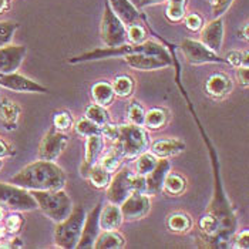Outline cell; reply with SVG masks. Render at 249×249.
<instances>
[{
    "mask_svg": "<svg viewBox=\"0 0 249 249\" xmlns=\"http://www.w3.org/2000/svg\"><path fill=\"white\" fill-rule=\"evenodd\" d=\"M134 53H147V54H154L158 57H162L164 60L173 61V57L170 56L168 50L153 40H145L141 44H133V43H125L117 47H104V49H96L87 53H83L80 56L69 58L70 64H78V63H86V61H96V60H103V58L111 57H124L127 54H134Z\"/></svg>",
    "mask_w": 249,
    "mask_h": 249,
    "instance_id": "7a4b0ae2",
    "label": "cell"
},
{
    "mask_svg": "<svg viewBox=\"0 0 249 249\" xmlns=\"http://www.w3.org/2000/svg\"><path fill=\"white\" fill-rule=\"evenodd\" d=\"M108 4L124 24L130 26L133 23H140V13L130 0H108Z\"/></svg>",
    "mask_w": 249,
    "mask_h": 249,
    "instance_id": "603a6c76",
    "label": "cell"
},
{
    "mask_svg": "<svg viewBox=\"0 0 249 249\" xmlns=\"http://www.w3.org/2000/svg\"><path fill=\"white\" fill-rule=\"evenodd\" d=\"M171 171V164L168 158H158L157 165L154 167L153 171L147 174L145 178V194L147 195H158L162 192L164 181L167 174Z\"/></svg>",
    "mask_w": 249,
    "mask_h": 249,
    "instance_id": "2e32d148",
    "label": "cell"
},
{
    "mask_svg": "<svg viewBox=\"0 0 249 249\" xmlns=\"http://www.w3.org/2000/svg\"><path fill=\"white\" fill-rule=\"evenodd\" d=\"M124 61L140 71H155V70H162L170 66H173V61L164 60L162 57L147 54V53H134V54H127L124 56Z\"/></svg>",
    "mask_w": 249,
    "mask_h": 249,
    "instance_id": "9a60e30c",
    "label": "cell"
},
{
    "mask_svg": "<svg viewBox=\"0 0 249 249\" xmlns=\"http://www.w3.org/2000/svg\"><path fill=\"white\" fill-rule=\"evenodd\" d=\"M3 221H4V231L7 233H12V235H16L18 232H20L21 228H23V224H24L23 216L20 213H18V211L4 216Z\"/></svg>",
    "mask_w": 249,
    "mask_h": 249,
    "instance_id": "e575fe53",
    "label": "cell"
},
{
    "mask_svg": "<svg viewBox=\"0 0 249 249\" xmlns=\"http://www.w3.org/2000/svg\"><path fill=\"white\" fill-rule=\"evenodd\" d=\"M4 235H6V231H4V228H0V241L4 238Z\"/></svg>",
    "mask_w": 249,
    "mask_h": 249,
    "instance_id": "f907efd6",
    "label": "cell"
},
{
    "mask_svg": "<svg viewBox=\"0 0 249 249\" xmlns=\"http://www.w3.org/2000/svg\"><path fill=\"white\" fill-rule=\"evenodd\" d=\"M73 115L70 114L69 111H60L56 113L53 117V127L58 130V131H67L73 127Z\"/></svg>",
    "mask_w": 249,
    "mask_h": 249,
    "instance_id": "ab89813d",
    "label": "cell"
},
{
    "mask_svg": "<svg viewBox=\"0 0 249 249\" xmlns=\"http://www.w3.org/2000/svg\"><path fill=\"white\" fill-rule=\"evenodd\" d=\"M91 97L94 100V103L103 107H110L113 104L115 98L114 89L113 84L103 80V81H97L96 84L91 87Z\"/></svg>",
    "mask_w": 249,
    "mask_h": 249,
    "instance_id": "cb8c5ba5",
    "label": "cell"
},
{
    "mask_svg": "<svg viewBox=\"0 0 249 249\" xmlns=\"http://www.w3.org/2000/svg\"><path fill=\"white\" fill-rule=\"evenodd\" d=\"M101 40L104 41L106 47H117L125 44L127 38V27L114 13L108 1L104 4V13L101 20Z\"/></svg>",
    "mask_w": 249,
    "mask_h": 249,
    "instance_id": "ba28073f",
    "label": "cell"
},
{
    "mask_svg": "<svg viewBox=\"0 0 249 249\" xmlns=\"http://www.w3.org/2000/svg\"><path fill=\"white\" fill-rule=\"evenodd\" d=\"M0 87L16 93H37V94L49 93L47 87L38 84L37 81L29 77L21 76L18 71L9 74H0Z\"/></svg>",
    "mask_w": 249,
    "mask_h": 249,
    "instance_id": "7c38bea8",
    "label": "cell"
},
{
    "mask_svg": "<svg viewBox=\"0 0 249 249\" xmlns=\"http://www.w3.org/2000/svg\"><path fill=\"white\" fill-rule=\"evenodd\" d=\"M135 160H137L135 161V174L142 175V177H145L150 171H153L154 167L158 162V158L153 153H148V151L140 154Z\"/></svg>",
    "mask_w": 249,
    "mask_h": 249,
    "instance_id": "1f68e13d",
    "label": "cell"
},
{
    "mask_svg": "<svg viewBox=\"0 0 249 249\" xmlns=\"http://www.w3.org/2000/svg\"><path fill=\"white\" fill-rule=\"evenodd\" d=\"M130 1H131L133 4H138V1H140V0H130Z\"/></svg>",
    "mask_w": 249,
    "mask_h": 249,
    "instance_id": "816d5d0a",
    "label": "cell"
},
{
    "mask_svg": "<svg viewBox=\"0 0 249 249\" xmlns=\"http://www.w3.org/2000/svg\"><path fill=\"white\" fill-rule=\"evenodd\" d=\"M103 150H104V138L101 137V134L87 137L84 161H83L81 168H80V174H81L83 177H86L87 171H89L94 164L98 162L100 155L103 153Z\"/></svg>",
    "mask_w": 249,
    "mask_h": 249,
    "instance_id": "d6986e66",
    "label": "cell"
},
{
    "mask_svg": "<svg viewBox=\"0 0 249 249\" xmlns=\"http://www.w3.org/2000/svg\"><path fill=\"white\" fill-rule=\"evenodd\" d=\"M123 222H124V219H123V213H121V210H120V205L110 202L108 205L101 208L100 216H98L100 230L117 231L121 227Z\"/></svg>",
    "mask_w": 249,
    "mask_h": 249,
    "instance_id": "44dd1931",
    "label": "cell"
},
{
    "mask_svg": "<svg viewBox=\"0 0 249 249\" xmlns=\"http://www.w3.org/2000/svg\"><path fill=\"white\" fill-rule=\"evenodd\" d=\"M86 118H89L90 121H93L98 127H104L106 124L110 123V114L107 111L106 107L98 106V104H90L86 108Z\"/></svg>",
    "mask_w": 249,
    "mask_h": 249,
    "instance_id": "4dcf8cb0",
    "label": "cell"
},
{
    "mask_svg": "<svg viewBox=\"0 0 249 249\" xmlns=\"http://www.w3.org/2000/svg\"><path fill=\"white\" fill-rule=\"evenodd\" d=\"M233 3V0H211L212 4V15L213 18H221L228 9L231 7V4Z\"/></svg>",
    "mask_w": 249,
    "mask_h": 249,
    "instance_id": "b9f144b4",
    "label": "cell"
},
{
    "mask_svg": "<svg viewBox=\"0 0 249 249\" xmlns=\"http://www.w3.org/2000/svg\"><path fill=\"white\" fill-rule=\"evenodd\" d=\"M185 26H187V29L191 30V32H198V30L202 29L204 20H202V18H201L198 13H191V15H188V16L185 18Z\"/></svg>",
    "mask_w": 249,
    "mask_h": 249,
    "instance_id": "7bdbcfd3",
    "label": "cell"
},
{
    "mask_svg": "<svg viewBox=\"0 0 249 249\" xmlns=\"http://www.w3.org/2000/svg\"><path fill=\"white\" fill-rule=\"evenodd\" d=\"M170 120V113L168 110L162 108V107H155L148 111H145V118H144V128L145 130H151L157 131L164 128L168 124Z\"/></svg>",
    "mask_w": 249,
    "mask_h": 249,
    "instance_id": "d4e9b609",
    "label": "cell"
},
{
    "mask_svg": "<svg viewBox=\"0 0 249 249\" xmlns=\"http://www.w3.org/2000/svg\"><path fill=\"white\" fill-rule=\"evenodd\" d=\"M233 248L238 249H248L249 248V231H242L236 235L235 241H233Z\"/></svg>",
    "mask_w": 249,
    "mask_h": 249,
    "instance_id": "ee69618b",
    "label": "cell"
},
{
    "mask_svg": "<svg viewBox=\"0 0 249 249\" xmlns=\"http://www.w3.org/2000/svg\"><path fill=\"white\" fill-rule=\"evenodd\" d=\"M86 210L83 207H73L70 215L58 222L54 231V241L58 248L74 249L77 248L78 239L81 236L83 225L86 221Z\"/></svg>",
    "mask_w": 249,
    "mask_h": 249,
    "instance_id": "8992f818",
    "label": "cell"
},
{
    "mask_svg": "<svg viewBox=\"0 0 249 249\" xmlns=\"http://www.w3.org/2000/svg\"><path fill=\"white\" fill-rule=\"evenodd\" d=\"M187 190V179L177 173H170L167 174L165 177V181H164V187H162V191L171 196H178L181 194H184Z\"/></svg>",
    "mask_w": 249,
    "mask_h": 249,
    "instance_id": "f1b7e54d",
    "label": "cell"
},
{
    "mask_svg": "<svg viewBox=\"0 0 249 249\" xmlns=\"http://www.w3.org/2000/svg\"><path fill=\"white\" fill-rule=\"evenodd\" d=\"M167 227L173 233H188L194 227V221L188 213L178 211L168 215Z\"/></svg>",
    "mask_w": 249,
    "mask_h": 249,
    "instance_id": "4316f807",
    "label": "cell"
},
{
    "mask_svg": "<svg viewBox=\"0 0 249 249\" xmlns=\"http://www.w3.org/2000/svg\"><path fill=\"white\" fill-rule=\"evenodd\" d=\"M33 195L37 208L41 210L44 215H47L56 224L66 219L73 210L71 198L66 194L64 190L56 191H30Z\"/></svg>",
    "mask_w": 249,
    "mask_h": 249,
    "instance_id": "277c9868",
    "label": "cell"
},
{
    "mask_svg": "<svg viewBox=\"0 0 249 249\" xmlns=\"http://www.w3.org/2000/svg\"><path fill=\"white\" fill-rule=\"evenodd\" d=\"M74 130H76L77 134L80 137H84V138H87L90 135L101 134V127H98L97 124H94L93 121H90L86 117L77 121L76 125H74Z\"/></svg>",
    "mask_w": 249,
    "mask_h": 249,
    "instance_id": "836d02e7",
    "label": "cell"
},
{
    "mask_svg": "<svg viewBox=\"0 0 249 249\" xmlns=\"http://www.w3.org/2000/svg\"><path fill=\"white\" fill-rule=\"evenodd\" d=\"M101 202H98L96 207L93 208V211L89 215H86V221L83 225L81 231V236L78 239L77 248L78 249H91L94 247L97 236L100 235V224H98V216L101 211Z\"/></svg>",
    "mask_w": 249,
    "mask_h": 249,
    "instance_id": "5bb4252c",
    "label": "cell"
},
{
    "mask_svg": "<svg viewBox=\"0 0 249 249\" xmlns=\"http://www.w3.org/2000/svg\"><path fill=\"white\" fill-rule=\"evenodd\" d=\"M113 89H114L115 97H121V98H127L134 93L135 81L130 74H120L114 78Z\"/></svg>",
    "mask_w": 249,
    "mask_h": 249,
    "instance_id": "f546056e",
    "label": "cell"
},
{
    "mask_svg": "<svg viewBox=\"0 0 249 249\" xmlns=\"http://www.w3.org/2000/svg\"><path fill=\"white\" fill-rule=\"evenodd\" d=\"M19 29L18 23L13 21H0V47L9 44L15 36V32Z\"/></svg>",
    "mask_w": 249,
    "mask_h": 249,
    "instance_id": "74e56055",
    "label": "cell"
},
{
    "mask_svg": "<svg viewBox=\"0 0 249 249\" xmlns=\"http://www.w3.org/2000/svg\"><path fill=\"white\" fill-rule=\"evenodd\" d=\"M127 115H128V120H130V123H131V124L144 127L145 110H144V107L141 106V103H138L137 100H134V101L128 106Z\"/></svg>",
    "mask_w": 249,
    "mask_h": 249,
    "instance_id": "d590c367",
    "label": "cell"
},
{
    "mask_svg": "<svg viewBox=\"0 0 249 249\" xmlns=\"http://www.w3.org/2000/svg\"><path fill=\"white\" fill-rule=\"evenodd\" d=\"M67 144H69V137L63 131H58L54 127H52L40 141L37 158L44 161H56L63 154Z\"/></svg>",
    "mask_w": 249,
    "mask_h": 249,
    "instance_id": "30bf717a",
    "label": "cell"
},
{
    "mask_svg": "<svg viewBox=\"0 0 249 249\" xmlns=\"http://www.w3.org/2000/svg\"><path fill=\"white\" fill-rule=\"evenodd\" d=\"M121 160H123V157L118 154V151H117L115 148H113L110 153H107L104 157H103L101 162H98V164H100V165H103L107 171H110V173L113 174L114 171H117V168L120 167Z\"/></svg>",
    "mask_w": 249,
    "mask_h": 249,
    "instance_id": "60d3db41",
    "label": "cell"
},
{
    "mask_svg": "<svg viewBox=\"0 0 249 249\" xmlns=\"http://www.w3.org/2000/svg\"><path fill=\"white\" fill-rule=\"evenodd\" d=\"M127 38L133 44H141L147 40V32L141 23H133L127 29Z\"/></svg>",
    "mask_w": 249,
    "mask_h": 249,
    "instance_id": "8d00e7d4",
    "label": "cell"
},
{
    "mask_svg": "<svg viewBox=\"0 0 249 249\" xmlns=\"http://www.w3.org/2000/svg\"><path fill=\"white\" fill-rule=\"evenodd\" d=\"M242 38L244 40H248V24L244 26V32H242Z\"/></svg>",
    "mask_w": 249,
    "mask_h": 249,
    "instance_id": "681fc988",
    "label": "cell"
},
{
    "mask_svg": "<svg viewBox=\"0 0 249 249\" xmlns=\"http://www.w3.org/2000/svg\"><path fill=\"white\" fill-rule=\"evenodd\" d=\"M27 49L19 44H6L0 47V74L16 73L26 57Z\"/></svg>",
    "mask_w": 249,
    "mask_h": 249,
    "instance_id": "4fadbf2b",
    "label": "cell"
},
{
    "mask_svg": "<svg viewBox=\"0 0 249 249\" xmlns=\"http://www.w3.org/2000/svg\"><path fill=\"white\" fill-rule=\"evenodd\" d=\"M114 145V148L123 158L134 160L140 154L148 151L150 135L141 125H120V133Z\"/></svg>",
    "mask_w": 249,
    "mask_h": 249,
    "instance_id": "3957f363",
    "label": "cell"
},
{
    "mask_svg": "<svg viewBox=\"0 0 249 249\" xmlns=\"http://www.w3.org/2000/svg\"><path fill=\"white\" fill-rule=\"evenodd\" d=\"M0 168H1V160H0Z\"/></svg>",
    "mask_w": 249,
    "mask_h": 249,
    "instance_id": "f5cc1de1",
    "label": "cell"
},
{
    "mask_svg": "<svg viewBox=\"0 0 249 249\" xmlns=\"http://www.w3.org/2000/svg\"><path fill=\"white\" fill-rule=\"evenodd\" d=\"M167 12L165 16L167 19L173 23L181 21L185 18V7H187V0H167Z\"/></svg>",
    "mask_w": 249,
    "mask_h": 249,
    "instance_id": "d6a6232c",
    "label": "cell"
},
{
    "mask_svg": "<svg viewBox=\"0 0 249 249\" xmlns=\"http://www.w3.org/2000/svg\"><path fill=\"white\" fill-rule=\"evenodd\" d=\"M233 89V83L225 73H213L205 81V93L213 100H222L230 96Z\"/></svg>",
    "mask_w": 249,
    "mask_h": 249,
    "instance_id": "ac0fdd59",
    "label": "cell"
},
{
    "mask_svg": "<svg viewBox=\"0 0 249 249\" xmlns=\"http://www.w3.org/2000/svg\"><path fill=\"white\" fill-rule=\"evenodd\" d=\"M9 9V0H0V13Z\"/></svg>",
    "mask_w": 249,
    "mask_h": 249,
    "instance_id": "c3c4849f",
    "label": "cell"
},
{
    "mask_svg": "<svg viewBox=\"0 0 249 249\" xmlns=\"http://www.w3.org/2000/svg\"><path fill=\"white\" fill-rule=\"evenodd\" d=\"M21 108L18 103L7 97H0V121L7 131L18 130Z\"/></svg>",
    "mask_w": 249,
    "mask_h": 249,
    "instance_id": "ffe728a7",
    "label": "cell"
},
{
    "mask_svg": "<svg viewBox=\"0 0 249 249\" xmlns=\"http://www.w3.org/2000/svg\"><path fill=\"white\" fill-rule=\"evenodd\" d=\"M164 0H140L138 1V6L140 7H147V6H153V4H158Z\"/></svg>",
    "mask_w": 249,
    "mask_h": 249,
    "instance_id": "7dc6e473",
    "label": "cell"
},
{
    "mask_svg": "<svg viewBox=\"0 0 249 249\" xmlns=\"http://www.w3.org/2000/svg\"><path fill=\"white\" fill-rule=\"evenodd\" d=\"M236 77L242 87L248 89L249 86V67H238L236 69Z\"/></svg>",
    "mask_w": 249,
    "mask_h": 249,
    "instance_id": "bcb514c9",
    "label": "cell"
},
{
    "mask_svg": "<svg viewBox=\"0 0 249 249\" xmlns=\"http://www.w3.org/2000/svg\"><path fill=\"white\" fill-rule=\"evenodd\" d=\"M120 210L124 221L127 222L140 221L148 215L151 210V199L145 192L135 191L120 204Z\"/></svg>",
    "mask_w": 249,
    "mask_h": 249,
    "instance_id": "8fae6325",
    "label": "cell"
},
{
    "mask_svg": "<svg viewBox=\"0 0 249 249\" xmlns=\"http://www.w3.org/2000/svg\"><path fill=\"white\" fill-rule=\"evenodd\" d=\"M181 50L185 58L192 66H201V64H218V63H227L225 58H221L218 53H213L204 43L192 38H184L181 43Z\"/></svg>",
    "mask_w": 249,
    "mask_h": 249,
    "instance_id": "9c48e42d",
    "label": "cell"
},
{
    "mask_svg": "<svg viewBox=\"0 0 249 249\" xmlns=\"http://www.w3.org/2000/svg\"><path fill=\"white\" fill-rule=\"evenodd\" d=\"M0 205L18 212L37 210V204L30 191L12 182H0Z\"/></svg>",
    "mask_w": 249,
    "mask_h": 249,
    "instance_id": "52a82bcc",
    "label": "cell"
},
{
    "mask_svg": "<svg viewBox=\"0 0 249 249\" xmlns=\"http://www.w3.org/2000/svg\"><path fill=\"white\" fill-rule=\"evenodd\" d=\"M66 173L54 161L38 160L15 174L10 182L29 191H56L64 190Z\"/></svg>",
    "mask_w": 249,
    "mask_h": 249,
    "instance_id": "6da1fadb",
    "label": "cell"
},
{
    "mask_svg": "<svg viewBox=\"0 0 249 249\" xmlns=\"http://www.w3.org/2000/svg\"><path fill=\"white\" fill-rule=\"evenodd\" d=\"M227 64H231L232 67H249V54L248 52H239V50H232L225 57Z\"/></svg>",
    "mask_w": 249,
    "mask_h": 249,
    "instance_id": "f35d334b",
    "label": "cell"
},
{
    "mask_svg": "<svg viewBox=\"0 0 249 249\" xmlns=\"http://www.w3.org/2000/svg\"><path fill=\"white\" fill-rule=\"evenodd\" d=\"M125 245V238L117 231H103L97 236L94 249H120Z\"/></svg>",
    "mask_w": 249,
    "mask_h": 249,
    "instance_id": "484cf974",
    "label": "cell"
},
{
    "mask_svg": "<svg viewBox=\"0 0 249 249\" xmlns=\"http://www.w3.org/2000/svg\"><path fill=\"white\" fill-rule=\"evenodd\" d=\"M184 150H185V142L177 138L158 140L151 145V153L157 158H171L178 154L184 153Z\"/></svg>",
    "mask_w": 249,
    "mask_h": 249,
    "instance_id": "7402d4cb",
    "label": "cell"
},
{
    "mask_svg": "<svg viewBox=\"0 0 249 249\" xmlns=\"http://www.w3.org/2000/svg\"><path fill=\"white\" fill-rule=\"evenodd\" d=\"M135 191L145 192V178L128 168H123L111 178L107 187V199L120 205L128 195Z\"/></svg>",
    "mask_w": 249,
    "mask_h": 249,
    "instance_id": "5b68a950",
    "label": "cell"
},
{
    "mask_svg": "<svg viewBox=\"0 0 249 249\" xmlns=\"http://www.w3.org/2000/svg\"><path fill=\"white\" fill-rule=\"evenodd\" d=\"M84 178H87V179L90 181V184H91L94 188H97V190H104V188L108 187V184H110L113 175H111L110 171H107L103 165H100V164L97 162V164H94V165L87 171Z\"/></svg>",
    "mask_w": 249,
    "mask_h": 249,
    "instance_id": "83f0119b",
    "label": "cell"
},
{
    "mask_svg": "<svg viewBox=\"0 0 249 249\" xmlns=\"http://www.w3.org/2000/svg\"><path fill=\"white\" fill-rule=\"evenodd\" d=\"M0 135H1V133H0Z\"/></svg>",
    "mask_w": 249,
    "mask_h": 249,
    "instance_id": "11a10c76",
    "label": "cell"
},
{
    "mask_svg": "<svg viewBox=\"0 0 249 249\" xmlns=\"http://www.w3.org/2000/svg\"><path fill=\"white\" fill-rule=\"evenodd\" d=\"M201 43H204L213 53H219L224 43V21L221 18L208 23L201 33Z\"/></svg>",
    "mask_w": 249,
    "mask_h": 249,
    "instance_id": "e0dca14e",
    "label": "cell"
},
{
    "mask_svg": "<svg viewBox=\"0 0 249 249\" xmlns=\"http://www.w3.org/2000/svg\"><path fill=\"white\" fill-rule=\"evenodd\" d=\"M13 155H16V150L9 142H6L3 138H0V160L13 157Z\"/></svg>",
    "mask_w": 249,
    "mask_h": 249,
    "instance_id": "f6af8a7d",
    "label": "cell"
},
{
    "mask_svg": "<svg viewBox=\"0 0 249 249\" xmlns=\"http://www.w3.org/2000/svg\"><path fill=\"white\" fill-rule=\"evenodd\" d=\"M0 90H1V87H0Z\"/></svg>",
    "mask_w": 249,
    "mask_h": 249,
    "instance_id": "db71d44e",
    "label": "cell"
}]
</instances>
